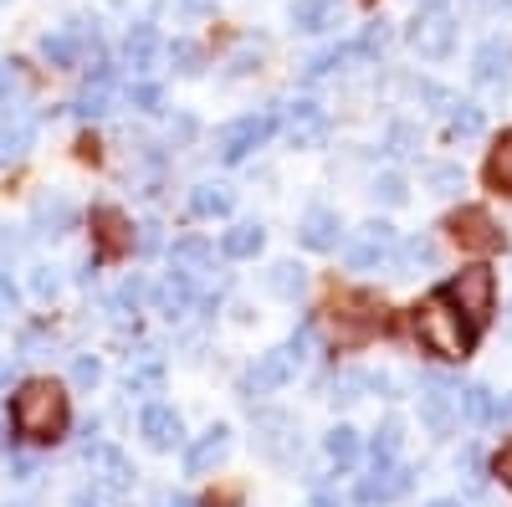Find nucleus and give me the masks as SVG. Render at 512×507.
<instances>
[{
    "label": "nucleus",
    "mask_w": 512,
    "mask_h": 507,
    "mask_svg": "<svg viewBox=\"0 0 512 507\" xmlns=\"http://www.w3.org/2000/svg\"><path fill=\"white\" fill-rule=\"evenodd\" d=\"M410 328L420 338V349L436 354V359H466V354H472V323H466V313L446 298V292L425 298L410 313Z\"/></svg>",
    "instance_id": "1"
},
{
    "label": "nucleus",
    "mask_w": 512,
    "mask_h": 507,
    "mask_svg": "<svg viewBox=\"0 0 512 507\" xmlns=\"http://www.w3.org/2000/svg\"><path fill=\"white\" fill-rule=\"evenodd\" d=\"M11 420L26 441H57L67 431V395L52 379H26L11 400Z\"/></svg>",
    "instance_id": "2"
},
{
    "label": "nucleus",
    "mask_w": 512,
    "mask_h": 507,
    "mask_svg": "<svg viewBox=\"0 0 512 507\" xmlns=\"http://www.w3.org/2000/svg\"><path fill=\"white\" fill-rule=\"evenodd\" d=\"M308 349H313V328L303 323V328L287 338V344H277V349H267L262 359H256V369L246 374V385H241V390H246V395H272V390H282L287 379L303 369Z\"/></svg>",
    "instance_id": "3"
},
{
    "label": "nucleus",
    "mask_w": 512,
    "mask_h": 507,
    "mask_svg": "<svg viewBox=\"0 0 512 507\" xmlns=\"http://www.w3.org/2000/svg\"><path fill=\"white\" fill-rule=\"evenodd\" d=\"M328 318H333L338 344H364L369 333H379V328H384V303H379V298H369V292H333Z\"/></svg>",
    "instance_id": "4"
},
{
    "label": "nucleus",
    "mask_w": 512,
    "mask_h": 507,
    "mask_svg": "<svg viewBox=\"0 0 512 507\" xmlns=\"http://www.w3.org/2000/svg\"><path fill=\"white\" fill-rule=\"evenodd\" d=\"M446 298L466 313V323L482 328V323L492 318V303H497V277H492V267H466V272H456V277L446 282Z\"/></svg>",
    "instance_id": "5"
},
{
    "label": "nucleus",
    "mask_w": 512,
    "mask_h": 507,
    "mask_svg": "<svg viewBox=\"0 0 512 507\" xmlns=\"http://www.w3.org/2000/svg\"><path fill=\"white\" fill-rule=\"evenodd\" d=\"M349 267L354 272H374V267H390L395 257H400V231L390 226V221H369V226H359L354 231V241H349Z\"/></svg>",
    "instance_id": "6"
},
{
    "label": "nucleus",
    "mask_w": 512,
    "mask_h": 507,
    "mask_svg": "<svg viewBox=\"0 0 512 507\" xmlns=\"http://www.w3.org/2000/svg\"><path fill=\"white\" fill-rule=\"evenodd\" d=\"M410 47H415L425 62L451 57V47H456V16H451L446 6H425V11L410 21Z\"/></svg>",
    "instance_id": "7"
},
{
    "label": "nucleus",
    "mask_w": 512,
    "mask_h": 507,
    "mask_svg": "<svg viewBox=\"0 0 512 507\" xmlns=\"http://www.w3.org/2000/svg\"><path fill=\"white\" fill-rule=\"evenodd\" d=\"M272 129H277L272 113H246V118H236L231 129H221V159H226V164H241L251 149H262V144L272 139Z\"/></svg>",
    "instance_id": "8"
},
{
    "label": "nucleus",
    "mask_w": 512,
    "mask_h": 507,
    "mask_svg": "<svg viewBox=\"0 0 512 507\" xmlns=\"http://www.w3.org/2000/svg\"><path fill=\"white\" fill-rule=\"evenodd\" d=\"M446 231L461 241V251H482V257H487V251H502V241H507V236H502V226L487 216V210H477V205L456 210Z\"/></svg>",
    "instance_id": "9"
},
{
    "label": "nucleus",
    "mask_w": 512,
    "mask_h": 507,
    "mask_svg": "<svg viewBox=\"0 0 512 507\" xmlns=\"http://www.w3.org/2000/svg\"><path fill=\"white\" fill-rule=\"evenodd\" d=\"M472 77L482 82V88H502V82L512 77V31H497L487 36L477 57H472Z\"/></svg>",
    "instance_id": "10"
},
{
    "label": "nucleus",
    "mask_w": 512,
    "mask_h": 507,
    "mask_svg": "<svg viewBox=\"0 0 512 507\" xmlns=\"http://www.w3.org/2000/svg\"><path fill=\"white\" fill-rule=\"evenodd\" d=\"M282 129H287V139H292L297 149H313V144H323V134H328V118H323L318 103L297 98V103L282 108Z\"/></svg>",
    "instance_id": "11"
},
{
    "label": "nucleus",
    "mask_w": 512,
    "mask_h": 507,
    "mask_svg": "<svg viewBox=\"0 0 512 507\" xmlns=\"http://www.w3.org/2000/svg\"><path fill=\"white\" fill-rule=\"evenodd\" d=\"M410 482H415V472L410 467H374V477H364L359 482V502L364 507H384V502H395V497H405L410 492Z\"/></svg>",
    "instance_id": "12"
},
{
    "label": "nucleus",
    "mask_w": 512,
    "mask_h": 507,
    "mask_svg": "<svg viewBox=\"0 0 512 507\" xmlns=\"http://www.w3.org/2000/svg\"><path fill=\"white\" fill-rule=\"evenodd\" d=\"M139 436L154 446V451H175L185 426H180V410H169V405H144L139 415Z\"/></svg>",
    "instance_id": "13"
},
{
    "label": "nucleus",
    "mask_w": 512,
    "mask_h": 507,
    "mask_svg": "<svg viewBox=\"0 0 512 507\" xmlns=\"http://www.w3.org/2000/svg\"><path fill=\"white\" fill-rule=\"evenodd\" d=\"M256 446L272 461H292L297 456V420L292 415H262L256 420Z\"/></svg>",
    "instance_id": "14"
},
{
    "label": "nucleus",
    "mask_w": 512,
    "mask_h": 507,
    "mask_svg": "<svg viewBox=\"0 0 512 507\" xmlns=\"http://www.w3.org/2000/svg\"><path fill=\"white\" fill-rule=\"evenodd\" d=\"M420 415H425V426H431V436H451V426H456V400H451V385H441V379L420 385Z\"/></svg>",
    "instance_id": "15"
},
{
    "label": "nucleus",
    "mask_w": 512,
    "mask_h": 507,
    "mask_svg": "<svg viewBox=\"0 0 512 507\" xmlns=\"http://www.w3.org/2000/svg\"><path fill=\"white\" fill-rule=\"evenodd\" d=\"M226 451H231V431L226 426H210L190 451H185V472L190 477H205V472H216L221 461H226Z\"/></svg>",
    "instance_id": "16"
},
{
    "label": "nucleus",
    "mask_w": 512,
    "mask_h": 507,
    "mask_svg": "<svg viewBox=\"0 0 512 507\" xmlns=\"http://www.w3.org/2000/svg\"><path fill=\"white\" fill-rule=\"evenodd\" d=\"M303 246L308 251H338V241H344V221H338V210H328V205H318V210H308L303 216Z\"/></svg>",
    "instance_id": "17"
},
{
    "label": "nucleus",
    "mask_w": 512,
    "mask_h": 507,
    "mask_svg": "<svg viewBox=\"0 0 512 507\" xmlns=\"http://www.w3.org/2000/svg\"><path fill=\"white\" fill-rule=\"evenodd\" d=\"M154 308H159L164 318H185V313L195 308V282H190L185 272H169V277L154 287Z\"/></svg>",
    "instance_id": "18"
},
{
    "label": "nucleus",
    "mask_w": 512,
    "mask_h": 507,
    "mask_svg": "<svg viewBox=\"0 0 512 507\" xmlns=\"http://www.w3.org/2000/svg\"><path fill=\"white\" fill-rule=\"evenodd\" d=\"M108 98H113V72L108 67H93V77L82 82V93L72 98V113L98 118V113H108Z\"/></svg>",
    "instance_id": "19"
},
{
    "label": "nucleus",
    "mask_w": 512,
    "mask_h": 507,
    "mask_svg": "<svg viewBox=\"0 0 512 507\" xmlns=\"http://www.w3.org/2000/svg\"><path fill=\"white\" fill-rule=\"evenodd\" d=\"M88 461L103 472L98 482H103L108 492H123L128 482H134V467H128V456H123V451H113V446H88Z\"/></svg>",
    "instance_id": "20"
},
{
    "label": "nucleus",
    "mask_w": 512,
    "mask_h": 507,
    "mask_svg": "<svg viewBox=\"0 0 512 507\" xmlns=\"http://www.w3.org/2000/svg\"><path fill=\"white\" fill-rule=\"evenodd\" d=\"M31 139H36L31 123L16 118V108H0V164H6V159H21V154L31 149Z\"/></svg>",
    "instance_id": "21"
},
{
    "label": "nucleus",
    "mask_w": 512,
    "mask_h": 507,
    "mask_svg": "<svg viewBox=\"0 0 512 507\" xmlns=\"http://www.w3.org/2000/svg\"><path fill=\"white\" fill-rule=\"evenodd\" d=\"M333 16H338V0H292V11H287V21H292V31H328L333 26Z\"/></svg>",
    "instance_id": "22"
},
{
    "label": "nucleus",
    "mask_w": 512,
    "mask_h": 507,
    "mask_svg": "<svg viewBox=\"0 0 512 507\" xmlns=\"http://www.w3.org/2000/svg\"><path fill=\"white\" fill-rule=\"evenodd\" d=\"M154 57H159V31L149 21H139L134 31H128V41H123V62L134 67V72H149Z\"/></svg>",
    "instance_id": "23"
},
{
    "label": "nucleus",
    "mask_w": 512,
    "mask_h": 507,
    "mask_svg": "<svg viewBox=\"0 0 512 507\" xmlns=\"http://www.w3.org/2000/svg\"><path fill=\"white\" fill-rule=\"evenodd\" d=\"M364 57H374L369 41H344V47H328V52H318V57L308 62V77H328V72L349 67V62H364Z\"/></svg>",
    "instance_id": "24"
},
{
    "label": "nucleus",
    "mask_w": 512,
    "mask_h": 507,
    "mask_svg": "<svg viewBox=\"0 0 512 507\" xmlns=\"http://www.w3.org/2000/svg\"><path fill=\"white\" fill-rule=\"evenodd\" d=\"M169 267L185 272V277H200V272L210 267V246H205L200 236H180L175 246H169Z\"/></svg>",
    "instance_id": "25"
},
{
    "label": "nucleus",
    "mask_w": 512,
    "mask_h": 507,
    "mask_svg": "<svg viewBox=\"0 0 512 507\" xmlns=\"http://www.w3.org/2000/svg\"><path fill=\"white\" fill-rule=\"evenodd\" d=\"M262 246H267V231L256 226V221H241V226H231V231H226V241H221V251H226L231 262H246V257H256Z\"/></svg>",
    "instance_id": "26"
},
{
    "label": "nucleus",
    "mask_w": 512,
    "mask_h": 507,
    "mask_svg": "<svg viewBox=\"0 0 512 507\" xmlns=\"http://www.w3.org/2000/svg\"><path fill=\"white\" fill-rule=\"evenodd\" d=\"M123 385L134 390V395H154V390L164 385V359H159V354H144L139 364H128Z\"/></svg>",
    "instance_id": "27"
},
{
    "label": "nucleus",
    "mask_w": 512,
    "mask_h": 507,
    "mask_svg": "<svg viewBox=\"0 0 512 507\" xmlns=\"http://www.w3.org/2000/svg\"><path fill=\"white\" fill-rule=\"evenodd\" d=\"M267 287L277 292V298H287V303H297L308 292V272L297 267V262H277L272 272H267Z\"/></svg>",
    "instance_id": "28"
},
{
    "label": "nucleus",
    "mask_w": 512,
    "mask_h": 507,
    "mask_svg": "<svg viewBox=\"0 0 512 507\" xmlns=\"http://www.w3.org/2000/svg\"><path fill=\"white\" fill-rule=\"evenodd\" d=\"M93 226H103V251L108 257H123V251L134 246V231H128V221L118 216V210H98Z\"/></svg>",
    "instance_id": "29"
},
{
    "label": "nucleus",
    "mask_w": 512,
    "mask_h": 507,
    "mask_svg": "<svg viewBox=\"0 0 512 507\" xmlns=\"http://www.w3.org/2000/svg\"><path fill=\"white\" fill-rule=\"evenodd\" d=\"M364 390H384V379H374V374H359V369H349V374H338L333 379V405H354V400H364Z\"/></svg>",
    "instance_id": "30"
},
{
    "label": "nucleus",
    "mask_w": 512,
    "mask_h": 507,
    "mask_svg": "<svg viewBox=\"0 0 512 507\" xmlns=\"http://www.w3.org/2000/svg\"><path fill=\"white\" fill-rule=\"evenodd\" d=\"M77 52H82V31H77V26H67V31H57V36L41 41V57H47L52 67H72Z\"/></svg>",
    "instance_id": "31"
},
{
    "label": "nucleus",
    "mask_w": 512,
    "mask_h": 507,
    "mask_svg": "<svg viewBox=\"0 0 512 507\" xmlns=\"http://www.w3.org/2000/svg\"><path fill=\"white\" fill-rule=\"evenodd\" d=\"M487 185L502 190V195H512V129L497 139V149H492V159H487Z\"/></svg>",
    "instance_id": "32"
},
{
    "label": "nucleus",
    "mask_w": 512,
    "mask_h": 507,
    "mask_svg": "<svg viewBox=\"0 0 512 507\" xmlns=\"http://www.w3.org/2000/svg\"><path fill=\"white\" fill-rule=\"evenodd\" d=\"M190 205H195V216H231L236 195H231L226 185H200V190L190 195Z\"/></svg>",
    "instance_id": "33"
},
{
    "label": "nucleus",
    "mask_w": 512,
    "mask_h": 507,
    "mask_svg": "<svg viewBox=\"0 0 512 507\" xmlns=\"http://www.w3.org/2000/svg\"><path fill=\"white\" fill-rule=\"evenodd\" d=\"M461 410H466V420H472V426H492L497 400H492L487 385H466V390H461Z\"/></svg>",
    "instance_id": "34"
},
{
    "label": "nucleus",
    "mask_w": 512,
    "mask_h": 507,
    "mask_svg": "<svg viewBox=\"0 0 512 507\" xmlns=\"http://www.w3.org/2000/svg\"><path fill=\"white\" fill-rule=\"evenodd\" d=\"M400 441H405V426H400V420H384V426L374 431V467H390V461L400 456Z\"/></svg>",
    "instance_id": "35"
},
{
    "label": "nucleus",
    "mask_w": 512,
    "mask_h": 507,
    "mask_svg": "<svg viewBox=\"0 0 512 507\" xmlns=\"http://www.w3.org/2000/svg\"><path fill=\"white\" fill-rule=\"evenodd\" d=\"M328 461H338V467H349V461H359V431L354 426H333L328 441H323Z\"/></svg>",
    "instance_id": "36"
},
{
    "label": "nucleus",
    "mask_w": 512,
    "mask_h": 507,
    "mask_svg": "<svg viewBox=\"0 0 512 507\" xmlns=\"http://www.w3.org/2000/svg\"><path fill=\"white\" fill-rule=\"evenodd\" d=\"M446 118H451V134H461V139H477L482 134V108L466 103V98H451Z\"/></svg>",
    "instance_id": "37"
},
{
    "label": "nucleus",
    "mask_w": 512,
    "mask_h": 507,
    "mask_svg": "<svg viewBox=\"0 0 512 507\" xmlns=\"http://www.w3.org/2000/svg\"><path fill=\"white\" fill-rule=\"evenodd\" d=\"M36 221L52 226V236H57V231L72 226V205H67V200H36Z\"/></svg>",
    "instance_id": "38"
},
{
    "label": "nucleus",
    "mask_w": 512,
    "mask_h": 507,
    "mask_svg": "<svg viewBox=\"0 0 512 507\" xmlns=\"http://www.w3.org/2000/svg\"><path fill=\"white\" fill-rule=\"evenodd\" d=\"M72 385H77V390H98V385H103V364H98L93 354H77V359H72Z\"/></svg>",
    "instance_id": "39"
},
{
    "label": "nucleus",
    "mask_w": 512,
    "mask_h": 507,
    "mask_svg": "<svg viewBox=\"0 0 512 507\" xmlns=\"http://www.w3.org/2000/svg\"><path fill=\"white\" fill-rule=\"evenodd\" d=\"M400 262H405V267H431V262H436V241H431V236L405 241V246H400Z\"/></svg>",
    "instance_id": "40"
},
{
    "label": "nucleus",
    "mask_w": 512,
    "mask_h": 507,
    "mask_svg": "<svg viewBox=\"0 0 512 507\" xmlns=\"http://www.w3.org/2000/svg\"><path fill=\"white\" fill-rule=\"evenodd\" d=\"M369 195H374V200H384V205H405V200H410V190H405V180H400V175H379Z\"/></svg>",
    "instance_id": "41"
},
{
    "label": "nucleus",
    "mask_w": 512,
    "mask_h": 507,
    "mask_svg": "<svg viewBox=\"0 0 512 507\" xmlns=\"http://www.w3.org/2000/svg\"><path fill=\"white\" fill-rule=\"evenodd\" d=\"M0 98H26V77L16 62H0Z\"/></svg>",
    "instance_id": "42"
},
{
    "label": "nucleus",
    "mask_w": 512,
    "mask_h": 507,
    "mask_svg": "<svg viewBox=\"0 0 512 507\" xmlns=\"http://www.w3.org/2000/svg\"><path fill=\"white\" fill-rule=\"evenodd\" d=\"M431 190H436V195H456V190H461V169H456V164H436V169H431Z\"/></svg>",
    "instance_id": "43"
},
{
    "label": "nucleus",
    "mask_w": 512,
    "mask_h": 507,
    "mask_svg": "<svg viewBox=\"0 0 512 507\" xmlns=\"http://www.w3.org/2000/svg\"><path fill=\"white\" fill-rule=\"evenodd\" d=\"M128 103L144 108V113H159V88L154 82H134V88H128Z\"/></svg>",
    "instance_id": "44"
},
{
    "label": "nucleus",
    "mask_w": 512,
    "mask_h": 507,
    "mask_svg": "<svg viewBox=\"0 0 512 507\" xmlns=\"http://www.w3.org/2000/svg\"><path fill=\"white\" fill-rule=\"evenodd\" d=\"M410 149H415V129H410V123H395V129H390V154L405 159Z\"/></svg>",
    "instance_id": "45"
},
{
    "label": "nucleus",
    "mask_w": 512,
    "mask_h": 507,
    "mask_svg": "<svg viewBox=\"0 0 512 507\" xmlns=\"http://www.w3.org/2000/svg\"><path fill=\"white\" fill-rule=\"evenodd\" d=\"M169 62H180V72H200V52L190 47V41H175V47H169Z\"/></svg>",
    "instance_id": "46"
},
{
    "label": "nucleus",
    "mask_w": 512,
    "mask_h": 507,
    "mask_svg": "<svg viewBox=\"0 0 512 507\" xmlns=\"http://www.w3.org/2000/svg\"><path fill=\"white\" fill-rule=\"evenodd\" d=\"M31 292H36V298H52V292H57V272L52 267H36L31 272Z\"/></svg>",
    "instance_id": "47"
},
{
    "label": "nucleus",
    "mask_w": 512,
    "mask_h": 507,
    "mask_svg": "<svg viewBox=\"0 0 512 507\" xmlns=\"http://www.w3.org/2000/svg\"><path fill=\"white\" fill-rule=\"evenodd\" d=\"M16 303H21L16 282H11V277H0V318H11V313H16Z\"/></svg>",
    "instance_id": "48"
},
{
    "label": "nucleus",
    "mask_w": 512,
    "mask_h": 507,
    "mask_svg": "<svg viewBox=\"0 0 512 507\" xmlns=\"http://www.w3.org/2000/svg\"><path fill=\"white\" fill-rule=\"evenodd\" d=\"M139 303H144V282H139V277H128L123 292H118V308H139Z\"/></svg>",
    "instance_id": "49"
},
{
    "label": "nucleus",
    "mask_w": 512,
    "mask_h": 507,
    "mask_svg": "<svg viewBox=\"0 0 512 507\" xmlns=\"http://www.w3.org/2000/svg\"><path fill=\"white\" fill-rule=\"evenodd\" d=\"M497 477H502V482L512 487V441H507V446L497 451Z\"/></svg>",
    "instance_id": "50"
},
{
    "label": "nucleus",
    "mask_w": 512,
    "mask_h": 507,
    "mask_svg": "<svg viewBox=\"0 0 512 507\" xmlns=\"http://www.w3.org/2000/svg\"><path fill=\"white\" fill-rule=\"evenodd\" d=\"M492 420H512V395H507V400H497V410H492Z\"/></svg>",
    "instance_id": "51"
},
{
    "label": "nucleus",
    "mask_w": 512,
    "mask_h": 507,
    "mask_svg": "<svg viewBox=\"0 0 512 507\" xmlns=\"http://www.w3.org/2000/svg\"><path fill=\"white\" fill-rule=\"evenodd\" d=\"M159 507H195V502H190V497H164Z\"/></svg>",
    "instance_id": "52"
},
{
    "label": "nucleus",
    "mask_w": 512,
    "mask_h": 507,
    "mask_svg": "<svg viewBox=\"0 0 512 507\" xmlns=\"http://www.w3.org/2000/svg\"><path fill=\"white\" fill-rule=\"evenodd\" d=\"M425 507H461L456 497H436V502H425Z\"/></svg>",
    "instance_id": "53"
},
{
    "label": "nucleus",
    "mask_w": 512,
    "mask_h": 507,
    "mask_svg": "<svg viewBox=\"0 0 512 507\" xmlns=\"http://www.w3.org/2000/svg\"><path fill=\"white\" fill-rule=\"evenodd\" d=\"M6 379H11V369H6V364H0V385H6Z\"/></svg>",
    "instance_id": "54"
}]
</instances>
